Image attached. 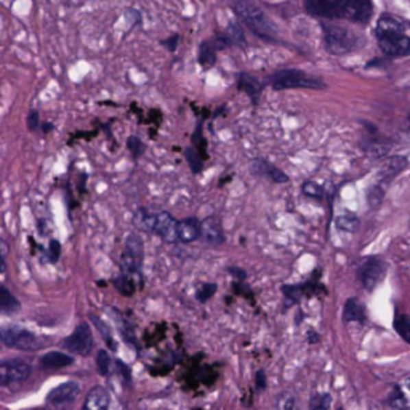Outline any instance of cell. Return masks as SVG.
<instances>
[{"mask_svg":"<svg viewBox=\"0 0 410 410\" xmlns=\"http://www.w3.org/2000/svg\"><path fill=\"white\" fill-rule=\"evenodd\" d=\"M376 39L383 53L404 56L410 53V37L404 34V27L396 18L383 15L376 25Z\"/></svg>","mask_w":410,"mask_h":410,"instance_id":"obj_1","label":"cell"},{"mask_svg":"<svg viewBox=\"0 0 410 410\" xmlns=\"http://www.w3.org/2000/svg\"><path fill=\"white\" fill-rule=\"evenodd\" d=\"M236 15L241 18L242 21L249 26V29L255 32L256 36H260L265 40H276V26L273 21H269V18L260 10L258 7L249 2V0H234L232 3Z\"/></svg>","mask_w":410,"mask_h":410,"instance_id":"obj_2","label":"cell"},{"mask_svg":"<svg viewBox=\"0 0 410 410\" xmlns=\"http://www.w3.org/2000/svg\"><path fill=\"white\" fill-rule=\"evenodd\" d=\"M269 85L276 90L287 88H322L324 84L313 75L304 74L298 69H284L269 77Z\"/></svg>","mask_w":410,"mask_h":410,"instance_id":"obj_3","label":"cell"},{"mask_svg":"<svg viewBox=\"0 0 410 410\" xmlns=\"http://www.w3.org/2000/svg\"><path fill=\"white\" fill-rule=\"evenodd\" d=\"M333 2H335V18H345L354 23H367L374 12L372 0H333Z\"/></svg>","mask_w":410,"mask_h":410,"instance_id":"obj_4","label":"cell"},{"mask_svg":"<svg viewBox=\"0 0 410 410\" xmlns=\"http://www.w3.org/2000/svg\"><path fill=\"white\" fill-rule=\"evenodd\" d=\"M2 341L8 348H15V350L23 351L39 350V348H42V343H44L42 338L21 327L2 328Z\"/></svg>","mask_w":410,"mask_h":410,"instance_id":"obj_5","label":"cell"},{"mask_svg":"<svg viewBox=\"0 0 410 410\" xmlns=\"http://www.w3.org/2000/svg\"><path fill=\"white\" fill-rule=\"evenodd\" d=\"M322 27H324L326 47L330 53L343 55L354 49L356 39L350 31L343 29V27L335 25H326V23H324Z\"/></svg>","mask_w":410,"mask_h":410,"instance_id":"obj_6","label":"cell"},{"mask_svg":"<svg viewBox=\"0 0 410 410\" xmlns=\"http://www.w3.org/2000/svg\"><path fill=\"white\" fill-rule=\"evenodd\" d=\"M32 367L21 359H5L0 364V385L10 386L23 383L29 378Z\"/></svg>","mask_w":410,"mask_h":410,"instance_id":"obj_7","label":"cell"},{"mask_svg":"<svg viewBox=\"0 0 410 410\" xmlns=\"http://www.w3.org/2000/svg\"><path fill=\"white\" fill-rule=\"evenodd\" d=\"M61 348H64L66 351L75 352V354H80V356L90 354V351H92L93 348V337H92V332H90L88 324L85 322L79 324V326L75 327V330L73 332V335H69L68 338H64V340L61 341Z\"/></svg>","mask_w":410,"mask_h":410,"instance_id":"obj_8","label":"cell"},{"mask_svg":"<svg viewBox=\"0 0 410 410\" xmlns=\"http://www.w3.org/2000/svg\"><path fill=\"white\" fill-rule=\"evenodd\" d=\"M143 261V242L136 234H130L125 241V249L122 254V268L128 273L140 269Z\"/></svg>","mask_w":410,"mask_h":410,"instance_id":"obj_9","label":"cell"},{"mask_svg":"<svg viewBox=\"0 0 410 410\" xmlns=\"http://www.w3.org/2000/svg\"><path fill=\"white\" fill-rule=\"evenodd\" d=\"M385 274V266L380 258L370 256L367 258L359 268V279L365 289L372 290L376 284L380 282Z\"/></svg>","mask_w":410,"mask_h":410,"instance_id":"obj_10","label":"cell"},{"mask_svg":"<svg viewBox=\"0 0 410 410\" xmlns=\"http://www.w3.org/2000/svg\"><path fill=\"white\" fill-rule=\"evenodd\" d=\"M80 393V386L75 381H66V383H61L56 386L47 396V402L51 405H66L74 402L75 398H77Z\"/></svg>","mask_w":410,"mask_h":410,"instance_id":"obj_11","label":"cell"},{"mask_svg":"<svg viewBox=\"0 0 410 410\" xmlns=\"http://www.w3.org/2000/svg\"><path fill=\"white\" fill-rule=\"evenodd\" d=\"M154 232L167 242H175L178 241V223L173 220L170 213L159 212L156 213Z\"/></svg>","mask_w":410,"mask_h":410,"instance_id":"obj_12","label":"cell"},{"mask_svg":"<svg viewBox=\"0 0 410 410\" xmlns=\"http://www.w3.org/2000/svg\"><path fill=\"white\" fill-rule=\"evenodd\" d=\"M200 234H202V239L210 245H218L225 242V232H223L221 221L215 217L205 218L200 225Z\"/></svg>","mask_w":410,"mask_h":410,"instance_id":"obj_13","label":"cell"},{"mask_svg":"<svg viewBox=\"0 0 410 410\" xmlns=\"http://www.w3.org/2000/svg\"><path fill=\"white\" fill-rule=\"evenodd\" d=\"M252 173L256 176H263V178H269L276 181V183H287L289 176L282 173L279 169H276L274 165L268 164V162L263 159H255L250 165Z\"/></svg>","mask_w":410,"mask_h":410,"instance_id":"obj_14","label":"cell"},{"mask_svg":"<svg viewBox=\"0 0 410 410\" xmlns=\"http://www.w3.org/2000/svg\"><path fill=\"white\" fill-rule=\"evenodd\" d=\"M304 8L309 15L317 18H335V2L333 0H304Z\"/></svg>","mask_w":410,"mask_h":410,"instance_id":"obj_15","label":"cell"},{"mask_svg":"<svg viewBox=\"0 0 410 410\" xmlns=\"http://www.w3.org/2000/svg\"><path fill=\"white\" fill-rule=\"evenodd\" d=\"M109 407V393L103 386H97L87 394L84 402L85 410H103Z\"/></svg>","mask_w":410,"mask_h":410,"instance_id":"obj_16","label":"cell"},{"mask_svg":"<svg viewBox=\"0 0 410 410\" xmlns=\"http://www.w3.org/2000/svg\"><path fill=\"white\" fill-rule=\"evenodd\" d=\"M73 362L74 359L69 354H64V352H60V351H51V352H47L45 356H42L40 365L42 369L56 370V369H63V367H68L73 364Z\"/></svg>","mask_w":410,"mask_h":410,"instance_id":"obj_17","label":"cell"},{"mask_svg":"<svg viewBox=\"0 0 410 410\" xmlns=\"http://www.w3.org/2000/svg\"><path fill=\"white\" fill-rule=\"evenodd\" d=\"M200 236V225L195 218H186L178 223V239L184 244L197 241Z\"/></svg>","mask_w":410,"mask_h":410,"instance_id":"obj_18","label":"cell"},{"mask_svg":"<svg viewBox=\"0 0 410 410\" xmlns=\"http://www.w3.org/2000/svg\"><path fill=\"white\" fill-rule=\"evenodd\" d=\"M343 317L348 322H364L365 321V311L364 306L359 300L351 298L348 300L345 304V313H343Z\"/></svg>","mask_w":410,"mask_h":410,"instance_id":"obj_19","label":"cell"},{"mask_svg":"<svg viewBox=\"0 0 410 410\" xmlns=\"http://www.w3.org/2000/svg\"><path fill=\"white\" fill-rule=\"evenodd\" d=\"M239 85L241 88H244V92L252 98V101H258L260 92H261V84L258 79H255L254 75L250 74H241L239 75Z\"/></svg>","mask_w":410,"mask_h":410,"instance_id":"obj_20","label":"cell"},{"mask_svg":"<svg viewBox=\"0 0 410 410\" xmlns=\"http://www.w3.org/2000/svg\"><path fill=\"white\" fill-rule=\"evenodd\" d=\"M154 221H156V215H151L146 210H138L133 217V223L140 231H146V232H154Z\"/></svg>","mask_w":410,"mask_h":410,"instance_id":"obj_21","label":"cell"},{"mask_svg":"<svg viewBox=\"0 0 410 410\" xmlns=\"http://www.w3.org/2000/svg\"><path fill=\"white\" fill-rule=\"evenodd\" d=\"M0 308H2L3 314L16 313L20 309V303L13 295L8 292L7 287L0 289Z\"/></svg>","mask_w":410,"mask_h":410,"instance_id":"obj_22","label":"cell"},{"mask_svg":"<svg viewBox=\"0 0 410 410\" xmlns=\"http://www.w3.org/2000/svg\"><path fill=\"white\" fill-rule=\"evenodd\" d=\"M218 47L213 45L212 42H204L200 45V53H199V61L204 68H210V66L215 64V51Z\"/></svg>","mask_w":410,"mask_h":410,"instance_id":"obj_23","label":"cell"},{"mask_svg":"<svg viewBox=\"0 0 410 410\" xmlns=\"http://www.w3.org/2000/svg\"><path fill=\"white\" fill-rule=\"evenodd\" d=\"M226 39L230 44H237V45H245V36L244 32H242V29L237 25H234V23H231L230 26H228L226 29Z\"/></svg>","mask_w":410,"mask_h":410,"instance_id":"obj_24","label":"cell"},{"mask_svg":"<svg viewBox=\"0 0 410 410\" xmlns=\"http://www.w3.org/2000/svg\"><path fill=\"white\" fill-rule=\"evenodd\" d=\"M337 226L343 231L354 232L357 230V226H359V221H357V218L354 215H341L337 220Z\"/></svg>","mask_w":410,"mask_h":410,"instance_id":"obj_25","label":"cell"},{"mask_svg":"<svg viewBox=\"0 0 410 410\" xmlns=\"http://www.w3.org/2000/svg\"><path fill=\"white\" fill-rule=\"evenodd\" d=\"M297 407V399L292 393H282L278 396V400H276V409L280 410H290Z\"/></svg>","mask_w":410,"mask_h":410,"instance_id":"obj_26","label":"cell"},{"mask_svg":"<svg viewBox=\"0 0 410 410\" xmlns=\"http://www.w3.org/2000/svg\"><path fill=\"white\" fill-rule=\"evenodd\" d=\"M394 326L396 330L400 333V337L407 343H410V319L407 316H398L396 317Z\"/></svg>","mask_w":410,"mask_h":410,"instance_id":"obj_27","label":"cell"},{"mask_svg":"<svg viewBox=\"0 0 410 410\" xmlns=\"http://www.w3.org/2000/svg\"><path fill=\"white\" fill-rule=\"evenodd\" d=\"M97 365H98V370L101 375H109V370H111V357L104 350L98 351L97 354Z\"/></svg>","mask_w":410,"mask_h":410,"instance_id":"obj_28","label":"cell"},{"mask_svg":"<svg viewBox=\"0 0 410 410\" xmlns=\"http://www.w3.org/2000/svg\"><path fill=\"white\" fill-rule=\"evenodd\" d=\"M92 319H93V324H95V326L98 327V330L101 332V335L104 337V340L108 341V345H109V346H111V350H116V345H114L112 337H111V330H109L106 324H101V321H99V319H98V317H95V316H92Z\"/></svg>","mask_w":410,"mask_h":410,"instance_id":"obj_29","label":"cell"},{"mask_svg":"<svg viewBox=\"0 0 410 410\" xmlns=\"http://www.w3.org/2000/svg\"><path fill=\"white\" fill-rule=\"evenodd\" d=\"M215 290H217L215 284H205L197 290V293H195V298H197L199 302H207V300L210 298L213 293H215Z\"/></svg>","mask_w":410,"mask_h":410,"instance_id":"obj_30","label":"cell"},{"mask_svg":"<svg viewBox=\"0 0 410 410\" xmlns=\"http://www.w3.org/2000/svg\"><path fill=\"white\" fill-rule=\"evenodd\" d=\"M116 287H117L119 292L123 293V295H132L133 293L132 280L128 278H125V276H122V278H119L116 280Z\"/></svg>","mask_w":410,"mask_h":410,"instance_id":"obj_31","label":"cell"},{"mask_svg":"<svg viewBox=\"0 0 410 410\" xmlns=\"http://www.w3.org/2000/svg\"><path fill=\"white\" fill-rule=\"evenodd\" d=\"M303 193L309 195V197H314V199H321L322 197V189L319 188L316 183H313V181H308V183L303 184Z\"/></svg>","mask_w":410,"mask_h":410,"instance_id":"obj_32","label":"cell"},{"mask_svg":"<svg viewBox=\"0 0 410 410\" xmlns=\"http://www.w3.org/2000/svg\"><path fill=\"white\" fill-rule=\"evenodd\" d=\"M328 404H330V396L328 394H317L311 400L313 409H327Z\"/></svg>","mask_w":410,"mask_h":410,"instance_id":"obj_33","label":"cell"},{"mask_svg":"<svg viewBox=\"0 0 410 410\" xmlns=\"http://www.w3.org/2000/svg\"><path fill=\"white\" fill-rule=\"evenodd\" d=\"M127 146H128V149L132 151V154L135 156V157H138V156L141 154V151H143V145H141V141L138 140V138H135V136L128 138Z\"/></svg>","mask_w":410,"mask_h":410,"instance_id":"obj_34","label":"cell"},{"mask_svg":"<svg viewBox=\"0 0 410 410\" xmlns=\"http://www.w3.org/2000/svg\"><path fill=\"white\" fill-rule=\"evenodd\" d=\"M27 127H29V130H32V132L39 127V112L37 111L29 112V116H27Z\"/></svg>","mask_w":410,"mask_h":410,"instance_id":"obj_35","label":"cell"},{"mask_svg":"<svg viewBox=\"0 0 410 410\" xmlns=\"http://www.w3.org/2000/svg\"><path fill=\"white\" fill-rule=\"evenodd\" d=\"M49 256H50V261H55L58 260V256H60V244H58V241H51L50 242V249H49Z\"/></svg>","mask_w":410,"mask_h":410,"instance_id":"obj_36","label":"cell"},{"mask_svg":"<svg viewBox=\"0 0 410 410\" xmlns=\"http://www.w3.org/2000/svg\"><path fill=\"white\" fill-rule=\"evenodd\" d=\"M255 383H256V389L263 391L266 388V375L263 370L256 372V376H255Z\"/></svg>","mask_w":410,"mask_h":410,"instance_id":"obj_37","label":"cell"},{"mask_svg":"<svg viewBox=\"0 0 410 410\" xmlns=\"http://www.w3.org/2000/svg\"><path fill=\"white\" fill-rule=\"evenodd\" d=\"M284 292L289 298L298 300L300 295H302V287H284Z\"/></svg>","mask_w":410,"mask_h":410,"instance_id":"obj_38","label":"cell"},{"mask_svg":"<svg viewBox=\"0 0 410 410\" xmlns=\"http://www.w3.org/2000/svg\"><path fill=\"white\" fill-rule=\"evenodd\" d=\"M116 364L122 367V372H121V375L123 376V380H125V381H130V370H128V369H127V367H125V365H123L121 361H117V362H116Z\"/></svg>","mask_w":410,"mask_h":410,"instance_id":"obj_39","label":"cell"},{"mask_svg":"<svg viewBox=\"0 0 410 410\" xmlns=\"http://www.w3.org/2000/svg\"><path fill=\"white\" fill-rule=\"evenodd\" d=\"M176 42H178V37H171V39L169 40V42H165V45H169V49L173 51L175 50V45H176Z\"/></svg>","mask_w":410,"mask_h":410,"instance_id":"obj_40","label":"cell"},{"mask_svg":"<svg viewBox=\"0 0 410 410\" xmlns=\"http://www.w3.org/2000/svg\"><path fill=\"white\" fill-rule=\"evenodd\" d=\"M309 335H311V338H309V341H311V343H314V341L317 340L316 335H314V332H309Z\"/></svg>","mask_w":410,"mask_h":410,"instance_id":"obj_41","label":"cell"},{"mask_svg":"<svg viewBox=\"0 0 410 410\" xmlns=\"http://www.w3.org/2000/svg\"><path fill=\"white\" fill-rule=\"evenodd\" d=\"M409 388H410V380H409Z\"/></svg>","mask_w":410,"mask_h":410,"instance_id":"obj_42","label":"cell"}]
</instances>
